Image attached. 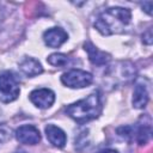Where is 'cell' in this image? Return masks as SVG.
<instances>
[{
  "instance_id": "5",
  "label": "cell",
  "mask_w": 153,
  "mask_h": 153,
  "mask_svg": "<svg viewBox=\"0 0 153 153\" xmlns=\"http://www.w3.org/2000/svg\"><path fill=\"white\" fill-rule=\"evenodd\" d=\"M31 103L39 109H48L55 102V93L50 88L33 90L29 96Z\"/></svg>"
},
{
  "instance_id": "17",
  "label": "cell",
  "mask_w": 153,
  "mask_h": 153,
  "mask_svg": "<svg viewBox=\"0 0 153 153\" xmlns=\"http://www.w3.org/2000/svg\"><path fill=\"white\" fill-rule=\"evenodd\" d=\"M98 153H118V152H117V151H115V149L106 148V149H102V151H99Z\"/></svg>"
},
{
  "instance_id": "4",
  "label": "cell",
  "mask_w": 153,
  "mask_h": 153,
  "mask_svg": "<svg viewBox=\"0 0 153 153\" xmlns=\"http://www.w3.org/2000/svg\"><path fill=\"white\" fill-rule=\"evenodd\" d=\"M93 76L91 73L82 69H71L62 74L61 81L71 88H82L92 84Z\"/></svg>"
},
{
  "instance_id": "10",
  "label": "cell",
  "mask_w": 153,
  "mask_h": 153,
  "mask_svg": "<svg viewBox=\"0 0 153 153\" xmlns=\"http://www.w3.org/2000/svg\"><path fill=\"white\" fill-rule=\"evenodd\" d=\"M84 49L87 51L88 54V59L90 61L93 63V65H97V66H103L105 63L109 62L110 60V55L105 51H102L99 50L97 47H94L92 43L90 42H86L84 44Z\"/></svg>"
},
{
  "instance_id": "18",
  "label": "cell",
  "mask_w": 153,
  "mask_h": 153,
  "mask_svg": "<svg viewBox=\"0 0 153 153\" xmlns=\"http://www.w3.org/2000/svg\"><path fill=\"white\" fill-rule=\"evenodd\" d=\"M4 19V10L0 7V22Z\"/></svg>"
},
{
  "instance_id": "9",
  "label": "cell",
  "mask_w": 153,
  "mask_h": 153,
  "mask_svg": "<svg viewBox=\"0 0 153 153\" xmlns=\"http://www.w3.org/2000/svg\"><path fill=\"white\" fill-rule=\"evenodd\" d=\"M44 130H45V135H47L48 141L53 146H55L57 148H62L66 145L67 136H66V133L61 128H59L54 124H48Z\"/></svg>"
},
{
  "instance_id": "7",
  "label": "cell",
  "mask_w": 153,
  "mask_h": 153,
  "mask_svg": "<svg viewBox=\"0 0 153 153\" xmlns=\"http://www.w3.org/2000/svg\"><path fill=\"white\" fill-rule=\"evenodd\" d=\"M152 134V120L148 114H145L140 117L139 123L136 127H134V136L136 137V141L139 145H145L151 139Z\"/></svg>"
},
{
  "instance_id": "13",
  "label": "cell",
  "mask_w": 153,
  "mask_h": 153,
  "mask_svg": "<svg viewBox=\"0 0 153 153\" xmlns=\"http://www.w3.org/2000/svg\"><path fill=\"white\" fill-rule=\"evenodd\" d=\"M47 61L51 65V66H55V67H66L69 62V57L62 53H55V54H51L48 56Z\"/></svg>"
},
{
  "instance_id": "12",
  "label": "cell",
  "mask_w": 153,
  "mask_h": 153,
  "mask_svg": "<svg viewBox=\"0 0 153 153\" xmlns=\"http://www.w3.org/2000/svg\"><path fill=\"white\" fill-rule=\"evenodd\" d=\"M148 98H149V93H148L147 86L137 82L135 85L134 93H133V100H131L133 106L136 109H143L148 103Z\"/></svg>"
},
{
  "instance_id": "2",
  "label": "cell",
  "mask_w": 153,
  "mask_h": 153,
  "mask_svg": "<svg viewBox=\"0 0 153 153\" xmlns=\"http://www.w3.org/2000/svg\"><path fill=\"white\" fill-rule=\"evenodd\" d=\"M102 112V102L98 92L88 94L66 108V114L78 123H86L97 118Z\"/></svg>"
},
{
  "instance_id": "16",
  "label": "cell",
  "mask_w": 153,
  "mask_h": 153,
  "mask_svg": "<svg viewBox=\"0 0 153 153\" xmlns=\"http://www.w3.org/2000/svg\"><path fill=\"white\" fill-rule=\"evenodd\" d=\"M142 8L145 10V12L147 13V14H152V1H146V2H143L142 5Z\"/></svg>"
},
{
  "instance_id": "3",
  "label": "cell",
  "mask_w": 153,
  "mask_h": 153,
  "mask_svg": "<svg viewBox=\"0 0 153 153\" xmlns=\"http://www.w3.org/2000/svg\"><path fill=\"white\" fill-rule=\"evenodd\" d=\"M20 88L17 76L10 72H2L0 74V100L2 103H11L19 96Z\"/></svg>"
},
{
  "instance_id": "15",
  "label": "cell",
  "mask_w": 153,
  "mask_h": 153,
  "mask_svg": "<svg viewBox=\"0 0 153 153\" xmlns=\"http://www.w3.org/2000/svg\"><path fill=\"white\" fill-rule=\"evenodd\" d=\"M142 41L146 43V44H151L152 43V30L148 29L143 35H142Z\"/></svg>"
},
{
  "instance_id": "6",
  "label": "cell",
  "mask_w": 153,
  "mask_h": 153,
  "mask_svg": "<svg viewBox=\"0 0 153 153\" xmlns=\"http://www.w3.org/2000/svg\"><path fill=\"white\" fill-rule=\"evenodd\" d=\"M16 139L24 145H36L41 141V134L35 126L24 124L16 130Z\"/></svg>"
},
{
  "instance_id": "11",
  "label": "cell",
  "mask_w": 153,
  "mask_h": 153,
  "mask_svg": "<svg viewBox=\"0 0 153 153\" xmlns=\"http://www.w3.org/2000/svg\"><path fill=\"white\" fill-rule=\"evenodd\" d=\"M19 68L26 76H30V78L36 76L43 72L42 65L39 63L38 60H36L33 57H25L19 63Z\"/></svg>"
},
{
  "instance_id": "14",
  "label": "cell",
  "mask_w": 153,
  "mask_h": 153,
  "mask_svg": "<svg viewBox=\"0 0 153 153\" xmlns=\"http://www.w3.org/2000/svg\"><path fill=\"white\" fill-rule=\"evenodd\" d=\"M11 137H12V129L7 124L1 123L0 124V143L8 141Z\"/></svg>"
},
{
  "instance_id": "8",
  "label": "cell",
  "mask_w": 153,
  "mask_h": 153,
  "mask_svg": "<svg viewBox=\"0 0 153 153\" xmlns=\"http://www.w3.org/2000/svg\"><path fill=\"white\" fill-rule=\"evenodd\" d=\"M68 38L67 32L61 27H51L44 31L43 41L50 48H59L61 47Z\"/></svg>"
},
{
  "instance_id": "1",
  "label": "cell",
  "mask_w": 153,
  "mask_h": 153,
  "mask_svg": "<svg viewBox=\"0 0 153 153\" xmlns=\"http://www.w3.org/2000/svg\"><path fill=\"white\" fill-rule=\"evenodd\" d=\"M130 19V10L123 7H110L97 16L94 27L104 36L121 33L129 25Z\"/></svg>"
}]
</instances>
